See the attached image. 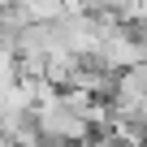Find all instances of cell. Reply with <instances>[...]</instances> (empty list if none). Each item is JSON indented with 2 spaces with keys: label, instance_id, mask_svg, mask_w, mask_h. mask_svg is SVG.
<instances>
[{
  "label": "cell",
  "instance_id": "6da1fadb",
  "mask_svg": "<svg viewBox=\"0 0 147 147\" xmlns=\"http://www.w3.org/2000/svg\"><path fill=\"white\" fill-rule=\"evenodd\" d=\"M35 121H39V134H43V143H69V147H91V138H95V130L78 117V113H69L61 100L56 104H48V108H39L35 113Z\"/></svg>",
  "mask_w": 147,
  "mask_h": 147
}]
</instances>
